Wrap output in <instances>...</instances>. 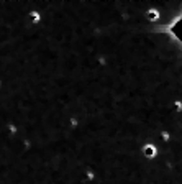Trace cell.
Instances as JSON below:
<instances>
[{
  "label": "cell",
  "instance_id": "6da1fadb",
  "mask_svg": "<svg viewBox=\"0 0 182 184\" xmlns=\"http://www.w3.org/2000/svg\"><path fill=\"white\" fill-rule=\"evenodd\" d=\"M166 31L172 34V36H174L175 39H177L179 43H182V16L175 20V21L172 23V25H171L169 30H166Z\"/></svg>",
  "mask_w": 182,
  "mask_h": 184
}]
</instances>
